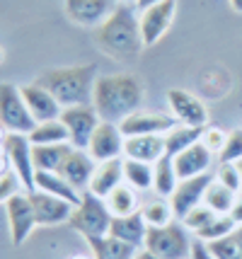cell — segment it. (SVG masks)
I'll return each instance as SVG.
<instances>
[{
    "instance_id": "1",
    "label": "cell",
    "mask_w": 242,
    "mask_h": 259,
    "mask_svg": "<svg viewBox=\"0 0 242 259\" xmlns=\"http://www.w3.org/2000/svg\"><path fill=\"white\" fill-rule=\"evenodd\" d=\"M94 41L100 51L114 61H136L146 49L140 34V12L136 3H116L112 15L104 20L97 32Z\"/></svg>"
},
{
    "instance_id": "2",
    "label": "cell",
    "mask_w": 242,
    "mask_h": 259,
    "mask_svg": "<svg viewBox=\"0 0 242 259\" xmlns=\"http://www.w3.org/2000/svg\"><path fill=\"white\" fill-rule=\"evenodd\" d=\"M146 102V85L133 73L97 75L92 92V107L102 121L121 124L128 114L138 112Z\"/></svg>"
},
{
    "instance_id": "3",
    "label": "cell",
    "mask_w": 242,
    "mask_h": 259,
    "mask_svg": "<svg viewBox=\"0 0 242 259\" xmlns=\"http://www.w3.org/2000/svg\"><path fill=\"white\" fill-rule=\"evenodd\" d=\"M36 82L46 88L58 100L61 107L90 104L97 82V63H80V66H61L44 70Z\"/></svg>"
},
{
    "instance_id": "4",
    "label": "cell",
    "mask_w": 242,
    "mask_h": 259,
    "mask_svg": "<svg viewBox=\"0 0 242 259\" xmlns=\"http://www.w3.org/2000/svg\"><path fill=\"white\" fill-rule=\"evenodd\" d=\"M112 221H114V215H112V211H109V206H107L104 199L94 196L92 192H82L80 203L73 208L68 226L90 242V240L109 235Z\"/></svg>"
},
{
    "instance_id": "5",
    "label": "cell",
    "mask_w": 242,
    "mask_h": 259,
    "mask_svg": "<svg viewBox=\"0 0 242 259\" xmlns=\"http://www.w3.org/2000/svg\"><path fill=\"white\" fill-rule=\"evenodd\" d=\"M191 237L182 221H172L165 228H148L143 247L150 249L160 259H189L191 254Z\"/></svg>"
},
{
    "instance_id": "6",
    "label": "cell",
    "mask_w": 242,
    "mask_h": 259,
    "mask_svg": "<svg viewBox=\"0 0 242 259\" xmlns=\"http://www.w3.org/2000/svg\"><path fill=\"white\" fill-rule=\"evenodd\" d=\"M0 126L8 134H29L36 126L22 90L12 82H0Z\"/></svg>"
},
{
    "instance_id": "7",
    "label": "cell",
    "mask_w": 242,
    "mask_h": 259,
    "mask_svg": "<svg viewBox=\"0 0 242 259\" xmlns=\"http://www.w3.org/2000/svg\"><path fill=\"white\" fill-rule=\"evenodd\" d=\"M63 126L68 128V141L73 148L78 150H87L90 146V138L97 131V126L102 124L97 109L90 104H75V107H63V112L58 116Z\"/></svg>"
},
{
    "instance_id": "8",
    "label": "cell",
    "mask_w": 242,
    "mask_h": 259,
    "mask_svg": "<svg viewBox=\"0 0 242 259\" xmlns=\"http://www.w3.org/2000/svg\"><path fill=\"white\" fill-rule=\"evenodd\" d=\"M3 150L10 160L12 172L20 177L22 189L32 194L36 192V167L32 160V141L27 134H5L3 141Z\"/></svg>"
},
{
    "instance_id": "9",
    "label": "cell",
    "mask_w": 242,
    "mask_h": 259,
    "mask_svg": "<svg viewBox=\"0 0 242 259\" xmlns=\"http://www.w3.org/2000/svg\"><path fill=\"white\" fill-rule=\"evenodd\" d=\"M5 213H8V230H10V240L15 247L24 245V240L32 235L36 228V213L29 192H17L10 201L5 203Z\"/></svg>"
},
{
    "instance_id": "10",
    "label": "cell",
    "mask_w": 242,
    "mask_h": 259,
    "mask_svg": "<svg viewBox=\"0 0 242 259\" xmlns=\"http://www.w3.org/2000/svg\"><path fill=\"white\" fill-rule=\"evenodd\" d=\"M140 12V34H143V44L146 49L155 46L167 29L172 27L174 15H177V0H162L158 5H150Z\"/></svg>"
},
{
    "instance_id": "11",
    "label": "cell",
    "mask_w": 242,
    "mask_h": 259,
    "mask_svg": "<svg viewBox=\"0 0 242 259\" xmlns=\"http://www.w3.org/2000/svg\"><path fill=\"white\" fill-rule=\"evenodd\" d=\"M124 146H126V136L121 134L119 124L102 121L90 138L87 153L94 162H107V160L124 158Z\"/></svg>"
},
{
    "instance_id": "12",
    "label": "cell",
    "mask_w": 242,
    "mask_h": 259,
    "mask_svg": "<svg viewBox=\"0 0 242 259\" xmlns=\"http://www.w3.org/2000/svg\"><path fill=\"white\" fill-rule=\"evenodd\" d=\"M167 104H170V112L179 124L199 126V128H204L208 124L206 104L199 97H194L191 92L182 90V88H172V90H167Z\"/></svg>"
},
{
    "instance_id": "13",
    "label": "cell",
    "mask_w": 242,
    "mask_h": 259,
    "mask_svg": "<svg viewBox=\"0 0 242 259\" xmlns=\"http://www.w3.org/2000/svg\"><path fill=\"white\" fill-rule=\"evenodd\" d=\"M29 199H32V206H34L36 213V226L41 228H56L68 223L70 215H73V208H75L70 201L46 192H32Z\"/></svg>"
},
{
    "instance_id": "14",
    "label": "cell",
    "mask_w": 242,
    "mask_h": 259,
    "mask_svg": "<svg viewBox=\"0 0 242 259\" xmlns=\"http://www.w3.org/2000/svg\"><path fill=\"white\" fill-rule=\"evenodd\" d=\"M179 124L172 114H160V112H148V109H138V112L128 114L126 119L119 124L121 134L131 138V136H148V134H167L170 128Z\"/></svg>"
},
{
    "instance_id": "15",
    "label": "cell",
    "mask_w": 242,
    "mask_h": 259,
    "mask_svg": "<svg viewBox=\"0 0 242 259\" xmlns=\"http://www.w3.org/2000/svg\"><path fill=\"white\" fill-rule=\"evenodd\" d=\"M211 182H213V175H211V172L199 175V177H191V180H179L174 194L170 196V203H172L177 221H182L191 208H196L199 203H204V194H206Z\"/></svg>"
},
{
    "instance_id": "16",
    "label": "cell",
    "mask_w": 242,
    "mask_h": 259,
    "mask_svg": "<svg viewBox=\"0 0 242 259\" xmlns=\"http://www.w3.org/2000/svg\"><path fill=\"white\" fill-rule=\"evenodd\" d=\"M116 8V0H66L63 10L78 27H100Z\"/></svg>"
},
{
    "instance_id": "17",
    "label": "cell",
    "mask_w": 242,
    "mask_h": 259,
    "mask_svg": "<svg viewBox=\"0 0 242 259\" xmlns=\"http://www.w3.org/2000/svg\"><path fill=\"white\" fill-rule=\"evenodd\" d=\"M22 90V97L27 102V107H29V112L34 116V121H51V119H58L61 112H63V107L58 104V100L46 90V88H41L39 82H29V85H22L20 88Z\"/></svg>"
},
{
    "instance_id": "18",
    "label": "cell",
    "mask_w": 242,
    "mask_h": 259,
    "mask_svg": "<svg viewBox=\"0 0 242 259\" xmlns=\"http://www.w3.org/2000/svg\"><path fill=\"white\" fill-rule=\"evenodd\" d=\"M172 160H174L177 177H179V180H191V177H199V175H206L208 169H211L213 153L199 141V143H194L191 148L182 150L179 155H174Z\"/></svg>"
},
{
    "instance_id": "19",
    "label": "cell",
    "mask_w": 242,
    "mask_h": 259,
    "mask_svg": "<svg viewBox=\"0 0 242 259\" xmlns=\"http://www.w3.org/2000/svg\"><path fill=\"white\" fill-rule=\"evenodd\" d=\"M94 167H97V162L90 158V153H87V150H78V148H73V153L63 160V165L58 167V172H61V175H63V177H66V180H68L78 192H85V189L90 187V180H92V175H94Z\"/></svg>"
},
{
    "instance_id": "20",
    "label": "cell",
    "mask_w": 242,
    "mask_h": 259,
    "mask_svg": "<svg viewBox=\"0 0 242 259\" xmlns=\"http://www.w3.org/2000/svg\"><path fill=\"white\" fill-rule=\"evenodd\" d=\"M119 184H124V158L97 162L92 180H90V187L85 192H92L94 196L107 199Z\"/></svg>"
},
{
    "instance_id": "21",
    "label": "cell",
    "mask_w": 242,
    "mask_h": 259,
    "mask_svg": "<svg viewBox=\"0 0 242 259\" xmlns=\"http://www.w3.org/2000/svg\"><path fill=\"white\" fill-rule=\"evenodd\" d=\"M165 155V134H148V136H131L124 146V158L140 160L155 165Z\"/></svg>"
},
{
    "instance_id": "22",
    "label": "cell",
    "mask_w": 242,
    "mask_h": 259,
    "mask_svg": "<svg viewBox=\"0 0 242 259\" xmlns=\"http://www.w3.org/2000/svg\"><path fill=\"white\" fill-rule=\"evenodd\" d=\"M146 233H148V226H146L140 211L131 215H116L112 221V228H109V235L119 237V240H124V242L133 245V247H143Z\"/></svg>"
},
{
    "instance_id": "23",
    "label": "cell",
    "mask_w": 242,
    "mask_h": 259,
    "mask_svg": "<svg viewBox=\"0 0 242 259\" xmlns=\"http://www.w3.org/2000/svg\"><path fill=\"white\" fill-rule=\"evenodd\" d=\"M36 192H46V194H54V196H61V199L70 201L73 206H78L82 196V192H78L61 172H44V169L36 172Z\"/></svg>"
},
{
    "instance_id": "24",
    "label": "cell",
    "mask_w": 242,
    "mask_h": 259,
    "mask_svg": "<svg viewBox=\"0 0 242 259\" xmlns=\"http://www.w3.org/2000/svg\"><path fill=\"white\" fill-rule=\"evenodd\" d=\"M206 128V126H204ZM204 128H199V126H186V124H177L174 128H170L167 134H165V155H179L182 150L186 148H191L194 143L201 141V136H204Z\"/></svg>"
},
{
    "instance_id": "25",
    "label": "cell",
    "mask_w": 242,
    "mask_h": 259,
    "mask_svg": "<svg viewBox=\"0 0 242 259\" xmlns=\"http://www.w3.org/2000/svg\"><path fill=\"white\" fill-rule=\"evenodd\" d=\"M87 245H90V252H92L94 259H133V254L138 252V247H133V245H128V242L114 235L90 240Z\"/></svg>"
},
{
    "instance_id": "26",
    "label": "cell",
    "mask_w": 242,
    "mask_h": 259,
    "mask_svg": "<svg viewBox=\"0 0 242 259\" xmlns=\"http://www.w3.org/2000/svg\"><path fill=\"white\" fill-rule=\"evenodd\" d=\"M73 153L70 143H56V146H32V160H34L36 172H58L63 160Z\"/></svg>"
},
{
    "instance_id": "27",
    "label": "cell",
    "mask_w": 242,
    "mask_h": 259,
    "mask_svg": "<svg viewBox=\"0 0 242 259\" xmlns=\"http://www.w3.org/2000/svg\"><path fill=\"white\" fill-rule=\"evenodd\" d=\"M153 192L162 196V199H170L179 184V177H177V169H174V160L170 155H162L155 165H153Z\"/></svg>"
},
{
    "instance_id": "28",
    "label": "cell",
    "mask_w": 242,
    "mask_h": 259,
    "mask_svg": "<svg viewBox=\"0 0 242 259\" xmlns=\"http://www.w3.org/2000/svg\"><path fill=\"white\" fill-rule=\"evenodd\" d=\"M107 206H109V211L112 215H131V213H138L140 211V199H138V189H133V187H128L126 182L124 184H119L114 192L109 194L107 199Z\"/></svg>"
},
{
    "instance_id": "29",
    "label": "cell",
    "mask_w": 242,
    "mask_h": 259,
    "mask_svg": "<svg viewBox=\"0 0 242 259\" xmlns=\"http://www.w3.org/2000/svg\"><path fill=\"white\" fill-rule=\"evenodd\" d=\"M27 136H29L32 146H56V143H70L68 141V128L63 126L61 119L39 121V124H36Z\"/></svg>"
},
{
    "instance_id": "30",
    "label": "cell",
    "mask_w": 242,
    "mask_h": 259,
    "mask_svg": "<svg viewBox=\"0 0 242 259\" xmlns=\"http://www.w3.org/2000/svg\"><path fill=\"white\" fill-rule=\"evenodd\" d=\"M153 165L148 162H140V160H131V158H124V182L128 187L138 189V192H148L153 189Z\"/></svg>"
},
{
    "instance_id": "31",
    "label": "cell",
    "mask_w": 242,
    "mask_h": 259,
    "mask_svg": "<svg viewBox=\"0 0 242 259\" xmlns=\"http://www.w3.org/2000/svg\"><path fill=\"white\" fill-rule=\"evenodd\" d=\"M140 215H143L148 228H165L170 226L172 221H177L170 199H162V196L155 199V201H148L146 206H140Z\"/></svg>"
},
{
    "instance_id": "32",
    "label": "cell",
    "mask_w": 242,
    "mask_h": 259,
    "mask_svg": "<svg viewBox=\"0 0 242 259\" xmlns=\"http://www.w3.org/2000/svg\"><path fill=\"white\" fill-rule=\"evenodd\" d=\"M237 194L240 192L228 189V187L220 184V182L216 180V175H213V182L208 184L206 194H204V203H206L208 208H213L216 213H230L232 203H235V199H237Z\"/></svg>"
},
{
    "instance_id": "33",
    "label": "cell",
    "mask_w": 242,
    "mask_h": 259,
    "mask_svg": "<svg viewBox=\"0 0 242 259\" xmlns=\"http://www.w3.org/2000/svg\"><path fill=\"white\" fill-rule=\"evenodd\" d=\"M206 245L216 259H242V226H237L225 237L206 242Z\"/></svg>"
},
{
    "instance_id": "34",
    "label": "cell",
    "mask_w": 242,
    "mask_h": 259,
    "mask_svg": "<svg viewBox=\"0 0 242 259\" xmlns=\"http://www.w3.org/2000/svg\"><path fill=\"white\" fill-rule=\"evenodd\" d=\"M235 228H237V223L232 221L230 213H218L211 223H206L201 230H196L194 235L201 242H213V240H220V237H225L228 233H232Z\"/></svg>"
},
{
    "instance_id": "35",
    "label": "cell",
    "mask_w": 242,
    "mask_h": 259,
    "mask_svg": "<svg viewBox=\"0 0 242 259\" xmlns=\"http://www.w3.org/2000/svg\"><path fill=\"white\" fill-rule=\"evenodd\" d=\"M216 215H218V213H216L213 208H208L206 203H199L196 208H191V211H189V213L182 218V223H184L186 230L196 233V230H201V228L206 226V223H211Z\"/></svg>"
},
{
    "instance_id": "36",
    "label": "cell",
    "mask_w": 242,
    "mask_h": 259,
    "mask_svg": "<svg viewBox=\"0 0 242 259\" xmlns=\"http://www.w3.org/2000/svg\"><path fill=\"white\" fill-rule=\"evenodd\" d=\"M242 160V128H232L228 141L218 153V162H240Z\"/></svg>"
},
{
    "instance_id": "37",
    "label": "cell",
    "mask_w": 242,
    "mask_h": 259,
    "mask_svg": "<svg viewBox=\"0 0 242 259\" xmlns=\"http://www.w3.org/2000/svg\"><path fill=\"white\" fill-rule=\"evenodd\" d=\"M216 180L220 184H225L228 189H232V192H240L242 189V177H240V169H237V162H218Z\"/></svg>"
},
{
    "instance_id": "38",
    "label": "cell",
    "mask_w": 242,
    "mask_h": 259,
    "mask_svg": "<svg viewBox=\"0 0 242 259\" xmlns=\"http://www.w3.org/2000/svg\"><path fill=\"white\" fill-rule=\"evenodd\" d=\"M228 141V134L220 128V126H206L204 128V136H201V143L211 150V153H220L223 146Z\"/></svg>"
},
{
    "instance_id": "39",
    "label": "cell",
    "mask_w": 242,
    "mask_h": 259,
    "mask_svg": "<svg viewBox=\"0 0 242 259\" xmlns=\"http://www.w3.org/2000/svg\"><path fill=\"white\" fill-rule=\"evenodd\" d=\"M20 189H22V182H20V177L12 169L5 172V175H0V203H8Z\"/></svg>"
},
{
    "instance_id": "40",
    "label": "cell",
    "mask_w": 242,
    "mask_h": 259,
    "mask_svg": "<svg viewBox=\"0 0 242 259\" xmlns=\"http://www.w3.org/2000/svg\"><path fill=\"white\" fill-rule=\"evenodd\" d=\"M189 259H216V257H213V252L208 249L206 242L194 240V242H191V254H189Z\"/></svg>"
},
{
    "instance_id": "41",
    "label": "cell",
    "mask_w": 242,
    "mask_h": 259,
    "mask_svg": "<svg viewBox=\"0 0 242 259\" xmlns=\"http://www.w3.org/2000/svg\"><path fill=\"white\" fill-rule=\"evenodd\" d=\"M232 221L237 223V226H242V194H237V199H235V203H232Z\"/></svg>"
},
{
    "instance_id": "42",
    "label": "cell",
    "mask_w": 242,
    "mask_h": 259,
    "mask_svg": "<svg viewBox=\"0 0 242 259\" xmlns=\"http://www.w3.org/2000/svg\"><path fill=\"white\" fill-rule=\"evenodd\" d=\"M5 172H10V160L5 155V150L0 146V175H5Z\"/></svg>"
},
{
    "instance_id": "43",
    "label": "cell",
    "mask_w": 242,
    "mask_h": 259,
    "mask_svg": "<svg viewBox=\"0 0 242 259\" xmlns=\"http://www.w3.org/2000/svg\"><path fill=\"white\" fill-rule=\"evenodd\" d=\"M133 259H160V257H155L150 249H146V247H138V252L133 254Z\"/></svg>"
},
{
    "instance_id": "44",
    "label": "cell",
    "mask_w": 242,
    "mask_h": 259,
    "mask_svg": "<svg viewBox=\"0 0 242 259\" xmlns=\"http://www.w3.org/2000/svg\"><path fill=\"white\" fill-rule=\"evenodd\" d=\"M158 3H162V0H136V8H138V10H146V8L158 5Z\"/></svg>"
},
{
    "instance_id": "45",
    "label": "cell",
    "mask_w": 242,
    "mask_h": 259,
    "mask_svg": "<svg viewBox=\"0 0 242 259\" xmlns=\"http://www.w3.org/2000/svg\"><path fill=\"white\" fill-rule=\"evenodd\" d=\"M228 3H230V8L237 12V15H242V0H228Z\"/></svg>"
},
{
    "instance_id": "46",
    "label": "cell",
    "mask_w": 242,
    "mask_h": 259,
    "mask_svg": "<svg viewBox=\"0 0 242 259\" xmlns=\"http://www.w3.org/2000/svg\"><path fill=\"white\" fill-rule=\"evenodd\" d=\"M70 259H94V257H92V254H90V257H87V254H73Z\"/></svg>"
},
{
    "instance_id": "47",
    "label": "cell",
    "mask_w": 242,
    "mask_h": 259,
    "mask_svg": "<svg viewBox=\"0 0 242 259\" xmlns=\"http://www.w3.org/2000/svg\"><path fill=\"white\" fill-rule=\"evenodd\" d=\"M5 61V51H3V46H0V63Z\"/></svg>"
},
{
    "instance_id": "48",
    "label": "cell",
    "mask_w": 242,
    "mask_h": 259,
    "mask_svg": "<svg viewBox=\"0 0 242 259\" xmlns=\"http://www.w3.org/2000/svg\"><path fill=\"white\" fill-rule=\"evenodd\" d=\"M237 169H240V177H242V160H240V162H237Z\"/></svg>"
},
{
    "instance_id": "49",
    "label": "cell",
    "mask_w": 242,
    "mask_h": 259,
    "mask_svg": "<svg viewBox=\"0 0 242 259\" xmlns=\"http://www.w3.org/2000/svg\"><path fill=\"white\" fill-rule=\"evenodd\" d=\"M116 3H136V0H116Z\"/></svg>"
}]
</instances>
